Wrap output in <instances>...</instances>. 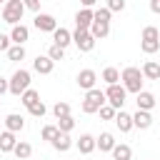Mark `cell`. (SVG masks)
I'll list each match as a JSON object with an SVG mask.
<instances>
[{
	"instance_id": "18",
	"label": "cell",
	"mask_w": 160,
	"mask_h": 160,
	"mask_svg": "<svg viewBox=\"0 0 160 160\" xmlns=\"http://www.w3.org/2000/svg\"><path fill=\"white\" fill-rule=\"evenodd\" d=\"M15 145H18V140H15V132H12V130L0 132V150H2V152H12Z\"/></svg>"
},
{
	"instance_id": "32",
	"label": "cell",
	"mask_w": 160,
	"mask_h": 160,
	"mask_svg": "<svg viewBox=\"0 0 160 160\" xmlns=\"http://www.w3.org/2000/svg\"><path fill=\"white\" fill-rule=\"evenodd\" d=\"M48 55H50L52 60H62V58H65V48H60V45H55V42H52V45H50V50H48Z\"/></svg>"
},
{
	"instance_id": "34",
	"label": "cell",
	"mask_w": 160,
	"mask_h": 160,
	"mask_svg": "<svg viewBox=\"0 0 160 160\" xmlns=\"http://www.w3.org/2000/svg\"><path fill=\"white\" fill-rule=\"evenodd\" d=\"M28 110H30V115H35V118H42V115H45V105H42V100H38L35 105H30Z\"/></svg>"
},
{
	"instance_id": "22",
	"label": "cell",
	"mask_w": 160,
	"mask_h": 160,
	"mask_svg": "<svg viewBox=\"0 0 160 160\" xmlns=\"http://www.w3.org/2000/svg\"><path fill=\"white\" fill-rule=\"evenodd\" d=\"M142 75H145L148 80H160V62L148 60V62L142 65Z\"/></svg>"
},
{
	"instance_id": "2",
	"label": "cell",
	"mask_w": 160,
	"mask_h": 160,
	"mask_svg": "<svg viewBox=\"0 0 160 160\" xmlns=\"http://www.w3.org/2000/svg\"><path fill=\"white\" fill-rule=\"evenodd\" d=\"M105 102H108V95H105L102 90H98V88H90L88 95H85V100H82V112L92 115V112H98Z\"/></svg>"
},
{
	"instance_id": "30",
	"label": "cell",
	"mask_w": 160,
	"mask_h": 160,
	"mask_svg": "<svg viewBox=\"0 0 160 160\" xmlns=\"http://www.w3.org/2000/svg\"><path fill=\"white\" fill-rule=\"evenodd\" d=\"M8 58H10V60H22V58H25V48H22V45H10Z\"/></svg>"
},
{
	"instance_id": "35",
	"label": "cell",
	"mask_w": 160,
	"mask_h": 160,
	"mask_svg": "<svg viewBox=\"0 0 160 160\" xmlns=\"http://www.w3.org/2000/svg\"><path fill=\"white\" fill-rule=\"evenodd\" d=\"M110 12H120V10H125V0H108V5H105Z\"/></svg>"
},
{
	"instance_id": "24",
	"label": "cell",
	"mask_w": 160,
	"mask_h": 160,
	"mask_svg": "<svg viewBox=\"0 0 160 160\" xmlns=\"http://www.w3.org/2000/svg\"><path fill=\"white\" fill-rule=\"evenodd\" d=\"M112 158L115 160H130L132 158V150H130V145H125V142H115V148H112Z\"/></svg>"
},
{
	"instance_id": "5",
	"label": "cell",
	"mask_w": 160,
	"mask_h": 160,
	"mask_svg": "<svg viewBox=\"0 0 160 160\" xmlns=\"http://www.w3.org/2000/svg\"><path fill=\"white\" fill-rule=\"evenodd\" d=\"M28 88H30V72L28 70H15L12 78H10V92L20 98Z\"/></svg>"
},
{
	"instance_id": "27",
	"label": "cell",
	"mask_w": 160,
	"mask_h": 160,
	"mask_svg": "<svg viewBox=\"0 0 160 160\" xmlns=\"http://www.w3.org/2000/svg\"><path fill=\"white\" fill-rule=\"evenodd\" d=\"M102 80H105L108 85H115V82L120 80V72H118L115 68H105V70H102Z\"/></svg>"
},
{
	"instance_id": "13",
	"label": "cell",
	"mask_w": 160,
	"mask_h": 160,
	"mask_svg": "<svg viewBox=\"0 0 160 160\" xmlns=\"http://www.w3.org/2000/svg\"><path fill=\"white\" fill-rule=\"evenodd\" d=\"M30 38V30L22 25V22H18V25H12V30H10V40L15 42V45H22L25 40Z\"/></svg>"
},
{
	"instance_id": "39",
	"label": "cell",
	"mask_w": 160,
	"mask_h": 160,
	"mask_svg": "<svg viewBox=\"0 0 160 160\" xmlns=\"http://www.w3.org/2000/svg\"><path fill=\"white\" fill-rule=\"evenodd\" d=\"M2 92H10V82L0 78V95H2Z\"/></svg>"
},
{
	"instance_id": "8",
	"label": "cell",
	"mask_w": 160,
	"mask_h": 160,
	"mask_svg": "<svg viewBox=\"0 0 160 160\" xmlns=\"http://www.w3.org/2000/svg\"><path fill=\"white\" fill-rule=\"evenodd\" d=\"M35 28H38L40 32H52V30L58 28V20H55L52 15H48V12H38V15H35Z\"/></svg>"
},
{
	"instance_id": "17",
	"label": "cell",
	"mask_w": 160,
	"mask_h": 160,
	"mask_svg": "<svg viewBox=\"0 0 160 160\" xmlns=\"http://www.w3.org/2000/svg\"><path fill=\"white\" fill-rule=\"evenodd\" d=\"M75 145H78V150H80L82 155H90V152L98 148V140H95L92 135H80V140H78Z\"/></svg>"
},
{
	"instance_id": "42",
	"label": "cell",
	"mask_w": 160,
	"mask_h": 160,
	"mask_svg": "<svg viewBox=\"0 0 160 160\" xmlns=\"http://www.w3.org/2000/svg\"><path fill=\"white\" fill-rule=\"evenodd\" d=\"M0 2H8V0H0Z\"/></svg>"
},
{
	"instance_id": "16",
	"label": "cell",
	"mask_w": 160,
	"mask_h": 160,
	"mask_svg": "<svg viewBox=\"0 0 160 160\" xmlns=\"http://www.w3.org/2000/svg\"><path fill=\"white\" fill-rule=\"evenodd\" d=\"M135 102H138V110H152L155 108V95L148 92V90H140Z\"/></svg>"
},
{
	"instance_id": "33",
	"label": "cell",
	"mask_w": 160,
	"mask_h": 160,
	"mask_svg": "<svg viewBox=\"0 0 160 160\" xmlns=\"http://www.w3.org/2000/svg\"><path fill=\"white\" fill-rule=\"evenodd\" d=\"M52 112H55V118H65V115H70V105L68 102H55Z\"/></svg>"
},
{
	"instance_id": "19",
	"label": "cell",
	"mask_w": 160,
	"mask_h": 160,
	"mask_svg": "<svg viewBox=\"0 0 160 160\" xmlns=\"http://www.w3.org/2000/svg\"><path fill=\"white\" fill-rule=\"evenodd\" d=\"M5 128H8V130H12V132H20V130L25 128V118H22V115H18V112H10V115L5 118Z\"/></svg>"
},
{
	"instance_id": "29",
	"label": "cell",
	"mask_w": 160,
	"mask_h": 160,
	"mask_svg": "<svg viewBox=\"0 0 160 160\" xmlns=\"http://www.w3.org/2000/svg\"><path fill=\"white\" fill-rule=\"evenodd\" d=\"M58 135H60V128H58V125H45V128H42V140H50V142H52Z\"/></svg>"
},
{
	"instance_id": "25",
	"label": "cell",
	"mask_w": 160,
	"mask_h": 160,
	"mask_svg": "<svg viewBox=\"0 0 160 160\" xmlns=\"http://www.w3.org/2000/svg\"><path fill=\"white\" fill-rule=\"evenodd\" d=\"M40 100V95H38V90H32V88H28L22 95H20V102L25 105V108H30V105H35Z\"/></svg>"
},
{
	"instance_id": "7",
	"label": "cell",
	"mask_w": 160,
	"mask_h": 160,
	"mask_svg": "<svg viewBox=\"0 0 160 160\" xmlns=\"http://www.w3.org/2000/svg\"><path fill=\"white\" fill-rule=\"evenodd\" d=\"M105 95H108V102L115 108V110H120L122 108V102H125V95H128V90L122 88V85H108V90H105Z\"/></svg>"
},
{
	"instance_id": "28",
	"label": "cell",
	"mask_w": 160,
	"mask_h": 160,
	"mask_svg": "<svg viewBox=\"0 0 160 160\" xmlns=\"http://www.w3.org/2000/svg\"><path fill=\"white\" fill-rule=\"evenodd\" d=\"M58 128H60V132H70V130L75 128V120H72L70 115H65V118H58Z\"/></svg>"
},
{
	"instance_id": "37",
	"label": "cell",
	"mask_w": 160,
	"mask_h": 160,
	"mask_svg": "<svg viewBox=\"0 0 160 160\" xmlns=\"http://www.w3.org/2000/svg\"><path fill=\"white\" fill-rule=\"evenodd\" d=\"M2 50H5V52L10 50V35H2V32H0V52H2Z\"/></svg>"
},
{
	"instance_id": "20",
	"label": "cell",
	"mask_w": 160,
	"mask_h": 160,
	"mask_svg": "<svg viewBox=\"0 0 160 160\" xmlns=\"http://www.w3.org/2000/svg\"><path fill=\"white\" fill-rule=\"evenodd\" d=\"M115 125L120 128V132H128V130L135 128V125H132V115H130V112H122V110L115 115Z\"/></svg>"
},
{
	"instance_id": "26",
	"label": "cell",
	"mask_w": 160,
	"mask_h": 160,
	"mask_svg": "<svg viewBox=\"0 0 160 160\" xmlns=\"http://www.w3.org/2000/svg\"><path fill=\"white\" fill-rule=\"evenodd\" d=\"M15 158L18 160H25V158H30V152H32V148H30V142H25V140H20L18 145H15Z\"/></svg>"
},
{
	"instance_id": "6",
	"label": "cell",
	"mask_w": 160,
	"mask_h": 160,
	"mask_svg": "<svg viewBox=\"0 0 160 160\" xmlns=\"http://www.w3.org/2000/svg\"><path fill=\"white\" fill-rule=\"evenodd\" d=\"M72 42L78 45L80 52H90L95 48V38L90 35V30H75L72 32Z\"/></svg>"
},
{
	"instance_id": "1",
	"label": "cell",
	"mask_w": 160,
	"mask_h": 160,
	"mask_svg": "<svg viewBox=\"0 0 160 160\" xmlns=\"http://www.w3.org/2000/svg\"><path fill=\"white\" fill-rule=\"evenodd\" d=\"M142 70H138V68H125L122 70V75H120V80H122V88L128 90V92H140L142 90Z\"/></svg>"
},
{
	"instance_id": "38",
	"label": "cell",
	"mask_w": 160,
	"mask_h": 160,
	"mask_svg": "<svg viewBox=\"0 0 160 160\" xmlns=\"http://www.w3.org/2000/svg\"><path fill=\"white\" fill-rule=\"evenodd\" d=\"M28 10H40V0H22Z\"/></svg>"
},
{
	"instance_id": "15",
	"label": "cell",
	"mask_w": 160,
	"mask_h": 160,
	"mask_svg": "<svg viewBox=\"0 0 160 160\" xmlns=\"http://www.w3.org/2000/svg\"><path fill=\"white\" fill-rule=\"evenodd\" d=\"M132 125L140 128V130H148V128L152 125V115H150V110H138V112L132 115Z\"/></svg>"
},
{
	"instance_id": "12",
	"label": "cell",
	"mask_w": 160,
	"mask_h": 160,
	"mask_svg": "<svg viewBox=\"0 0 160 160\" xmlns=\"http://www.w3.org/2000/svg\"><path fill=\"white\" fill-rule=\"evenodd\" d=\"M108 32H110V22H102V20H95V18H92L90 35H92L95 40H102V38H108Z\"/></svg>"
},
{
	"instance_id": "10",
	"label": "cell",
	"mask_w": 160,
	"mask_h": 160,
	"mask_svg": "<svg viewBox=\"0 0 160 160\" xmlns=\"http://www.w3.org/2000/svg\"><path fill=\"white\" fill-rule=\"evenodd\" d=\"M92 18H95V12H92L90 8H82V10H78V15H75V25H78V30H90V25H92Z\"/></svg>"
},
{
	"instance_id": "23",
	"label": "cell",
	"mask_w": 160,
	"mask_h": 160,
	"mask_svg": "<svg viewBox=\"0 0 160 160\" xmlns=\"http://www.w3.org/2000/svg\"><path fill=\"white\" fill-rule=\"evenodd\" d=\"M98 148H100V152H112V148H115V138H112L110 132H102V135L98 138Z\"/></svg>"
},
{
	"instance_id": "9",
	"label": "cell",
	"mask_w": 160,
	"mask_h": 160,
	"mask_svg": "<svg viewBox=\"0 0 160 160\" xmlns=\"http://www.w3.org/2000/svg\"><path fill=\"white\" fill-rule=\"evenodd\" d=\"M32 68H35V72H40V75H50L52 68H55V60H52L50 55H38V58L32 60Z\"/></svg>"
},
{
	"instance_id": "31",
	"label": "cell",
	"mask_w": 160,
	"mask_h": 160,
	"mask_svg": "<svg viewBox=\"0 0 160 160\" xmlns=\"http://www.w3.org/2000/svg\"><path fill=\"white\" fill-rule=\"evenodd\" d=\"M98 112H100V118H102V120H115V115H118V110H115L112 105H102Z\"/></svg>"
},
{
	"instance_id": "36",
	"label": "cell",
	"mask_w": 160,
	"mask_h": 160,
	"mask_svg": "<svg viewBox=\"0 0 160 160\" xmlns=\"http://www.w3.org/2000/svg\"><path fill=\"white\" fill-rule=\"evenodd\" d=\"M110 10L108 8H100V10H95V20H102V22H110Z\"/></svg>"
},
{
	"instance_id": "40",
	"label": "cell",
	"mask_w": 160,
	"mask_h": 160,
	"mask_svg": "<svg viewBox=\"0 0 160 160\" xmlns=\"http://www.w3.org/2000/svg\"><path fill=\"white\" fill-rule=\"evenodd\" d=\"M150 10L152 12H160V0H150Z\"/></svg>"
},
{
	"instance_id": "11",
	"label": "cell",
	"mask_w": 160,
	"mask_h": 160,
	"mask_svg": "<svg viewBox=\"0 0 160 160\" xmlns=\"http://www.w3.org/2000/svg\"><path fill=\"white\" fill-rule=\"evenodd\" d=\"M95 80H98V75H95V70H90V68H85V70L78 72V85H80L82 90L95 88Z\"/></svg>"
},
{
	"instance_id": "14",
	"label": "cell",
	"mask_w": 160,
	"mask_h": 160,
	"mask_svg": "<svg viewBox=\"0 0 160 160\" xmlns=\"http://www.w3.org/2000/svg\"><path fill=\"white\" fill-rule=\"evenodd\" d=\"M52 42L60 45V48H68V45L72 42V32L65 30V28H55V30H52Z\"/></svg>"
},
{
	"instance_id": "4",
	"label": "cell",
	"mask_w": 160,
	"mask_h": 160,
	"mask_svg": "<svg viewBox=\"0 0 160 160\" xmlns=\"http://www.w3.org/2000/svg\"><path fill=\"white\" fill-rule=\"evenodd\" d=\"M22 12H25V2L22 0H8L5 8H2V20L10 22V25H18L22 20Z\"/></svg>"
},
{
	"instance_id": "41",
	"label": "cell",
	"mask_w": 160,
	"mask_h": 160,
	"mask_svg": "<svg viewBox=\"0 0 160 160\" xmlns=\"http://www.w3.org/2000/svg\"><path fill=\"white\" fill-rule=\"evenodd\" d=\"M80 2H82V5H85V8H92V5H95V2H98V0H80Z\"/></svg>"
},
{
	"instance_id": "3",
	"label": "cell",
	"mask_w": 160,
	"mask_h": 160,
	"mask_svg": "<svg viewBox=\"0 0 160 160\" xmlns=\"http://www.w3.org/2000/svg\"><path fill=\"white\" fill-rule=\"evenodd\" d=\"M140 48H142V52H148V55L158 52V50H160V30L152 28V25H148V28L142 30V42H140Z\"/></svg>"
},
{
	"instance_id": "21",
	"label": "cell",
	"mask_w": 160,
	"mask_h": 160,
	"mask_svg": "<svg viewBox=\"0 0 160 160\" xmlns=\"http://www.w3.org/2000/svg\"><path fill=\"white\" fill-rule=\"evenodd\" d=\"M52 148H55L58 152H68V150L72 148V140H70V135H68V132H60V135L52 140Z\"/></svg>"
}]
</instances>
